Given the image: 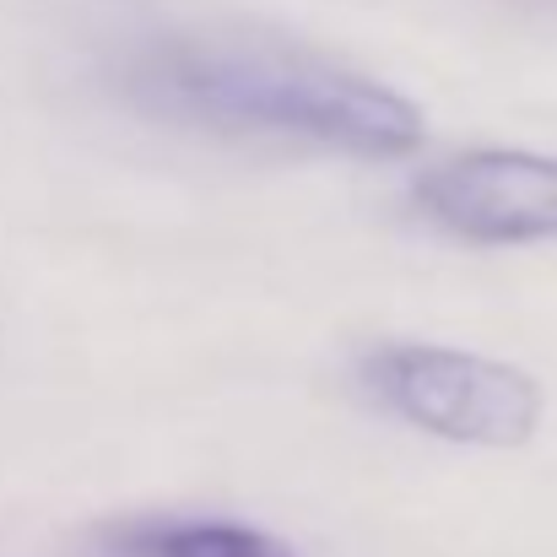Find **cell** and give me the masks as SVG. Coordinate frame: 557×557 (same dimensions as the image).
Masks as SVG:
<instances>
[{
	"label": "cell",
	"instance_id": "6da1fadb",
	"mask_svg": "<svg viewBox=\"0 0 557 557\" xmlns=\"http://www.w3.org/2000/svg\"><path fill=\"white\" fill-rule=\"evenodd\" d=\"M114 87L131 109L227 141H271L352 163H395L422 147V109L369 71L227 22L158 27L125 44Z\"/></svg>",
	"mask_w": 557,
	"mask_h": 557
},
{
	"label": "cell",
	"instance_id": "7a4b0ae2",
	"mask_svg": "<svg viewBox=\"0 0 557 557\" xmlns=\"http://www.w3.org/2000/svg\"><path fill=\"white\" fill-rule=\"evenodd\" d=\"M358 384L395 422L471 449H520L547 417V395L525 369L449 342H379L358 358Z\"/></svg>",
	"mask_w": 557,
	"mask_h": 557
},
{
	"label": "cell",
	"instance_id": "3957f363",
	"mask_svg": "<svg viewBox=\"0 0 557 557\" xmlns=\"http://www.w3.org/2000/svg\"><path fill=\"white\" fill-rule=\"evenodd\" d=\"M411 211L444 238L482 249L557 244V158L525 147H466L417 174Z\"/></svg>",
	"mask_w": 557,
	"mask_h": 557
},
{
	"label": "cell",
	"instance_id": "277c9868",
	"mask_svg": "<svg viewBox=\"0 0 557 557\" xmlns=\"http://www.w3.org/2000/svg\"><path fill=\"white\" fill-rule=\"evenodd\" d=\"M87 557H309L287 536L238 520V515H200V509H147L120 515L87 536Z\"/></svg>",
	"mask_w": 557,
	"mask_h": 557
}]
</instances>
